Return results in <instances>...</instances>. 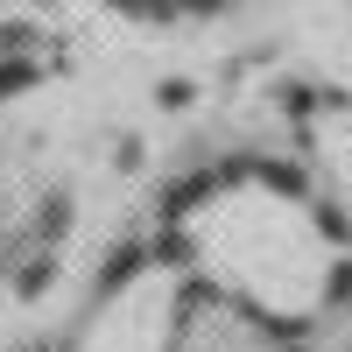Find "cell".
<instances>
[{
  "label": "cell",
  "mask_w": 352,
  "mask_h": 352,
  "mask_svg": "<svg viewBox=\"0 0 352 352\" xmlns=\"http://www.w3.org/2000/svg\"><path fill=\"white\" fill-rule=\"evenodd\" d=\"M190 8H226V0H190Z\"/></svg>",
  "instance_id": "obj_1"
}]
</instances>
